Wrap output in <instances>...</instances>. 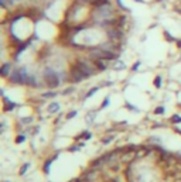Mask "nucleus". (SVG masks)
<instances>
[{"label":"nucleus","mask_w":181,"mask_h":182,"mask_svg":"<svg viewBox=\"0 0 181 182\" xmlns=\"http://www.w3.org/2000/svg\"><path fill=\"white\" fill-rule=\"evenodd\" d=\"M140 64H142V62H140V61H139V62H137V64H135V65H133V71H137V69H139V66H140Z\"/></svg>","instance_id":"nucleus-28"},{"label":"nucleus","mask_w":181,"mask_h":182,"mask_svg":"<svg viewBox=\"0 0 181 182\" xmlns=\"http://www.w3.org/2000/svg\"><path fill=\"white\" fill-rule=\"evenodd\" d=\"M99 90V86H95V88H92L90 90H88V93H87V96H85V99H88V97H90V96H94V93L95 92H98Z\"/></svg>","instance_id":"nucleus-16"},{"label":"nucleus","mask_w":181,"mask_h":182,"mask_svg":"<svg viewBox=\"0 0 181 182\" xmlns=\"http://www.w3.org/2000/svg\"><path fill=\"white\" fill-rule=\"evenodd\" d=\"M57 95H58V93L55 92V90H48V92H44V93H43L41 97H43V99H53V97H55Z\"/></svg>","instance_id":"nucleus-12"},{"label":"nucleus","mask_w":181,"mask_h":182,"mask_svg":"<svg viewBox=\"0 0 181 182\" xmlns=\"http://www.w3.org/2000/svg\"><path fill=\"white\" fill-rule=\"evenodd\" d=\"M170 121H171V123H181V116H178V114H174L173 117L170 119Z\"/></svg>","instance_id":"nucleus-18"},{"label":"nucleus","mask_w":181,"mask_h":182,"mask_svg":"<svg viewBox=\"0 0 181 182\" xmlns=\"http://www.w3.org/2000/svg\"><path fill=\"white\" fill-rule=\"evenodd\" d=\"M34 120V117H27V119H20V123L21 124H29L31 121Z\"/></svg>","instance_id":"nucleus-20"},{"label":"nucleus","mask_w":181,"mask_h":182,"mask_svg":"<svg viewBox=\"0 0 181 182\" xmlns=\"http://www.w3.org/2000/svg\"><path fill=\"white\" fill-rule=\"evenodd\" d=\"M108 37H109L111 41H119L123 38V32H122L120 29H118V27H113V29L108 30Z\"/></svg>","instance_id":"nucleus-6"},{"label":"nucleus","mask_w":181,"mask_h":182,"mask_svg":"<svg viewBox=\"0 0 181 182\" xmlns=\"http://www.w3.org/2000/svg\"><path fill=\"white\" fill-rule=\"evenodd\" d=\"M89 57L94 58L95 61H98V59L113 61L118 58V54H116L115 51H109V49H105V48H102V47H99V48L89 49Z\"/></svg>","instance_id":"nucleus-2"},{"label":"nucleus","mask_w":181,"mask_h":182,"mask_svg":"<svg viewBox=\"0 0 181 182\" xmlns=\"http://www.w3.org/2000/svg\"><path fill=\"white\" fill-rule=\"evenodd\" d=\"M75 90V88H72V86H71V88H67L65 90H64V92H62V95H64V96H67V95H70V93H72Z\"/></svg>","instance_id":"nucleus-24"},{"label":"nucleus","mask_w":181,"mask_h":182,"mask_svg":"<svg viewBox=\"0 0 181 182\" xmlns=\"http://www.w3.org/2000/svg\"><path fill=\"white\" fill-rule=\"evenodd\" d=\"M113 140V136H109V137H103L102 138V144H109Z\"/></svg>","instance_id":"nucleus-21"},{"label":"nucleus","mask_w":181,"mask_h":182,"mask_svg":"<svg viewBox=\"0 0 181 182\" xmlns=\"http://www.w3.org/2000/svg\"><path fill=\"white\" fill-rule=\"evenodd\" d=\"M60 109H61L60 103H58V102H53V103H50V105H48V107H47V112H48L50 114H55L57 112H60Z\"/></svg>","instance_id":"nucleus-8"},{"label":"nucleus","mask_w":181,"mask_h":182,"mask_svg":"<svg viewBox=\"0 0 181 182\" xmlns=\"http://www.w3.org/2000/svg\"><path fill=\"white\" fill-rule=\"evenodd\" d=\"M154 86L156 88H161V76H157L154 79Z\"/></svg>","instance_id":"nucleus-23"},{"label":"nucleus","mask_w":181,"mask_h":182,"mask_svg":"<svg viewBox=\"0 0 181 182\" xmlns=\"http://www.w3.org/2000/svg\"><path fill=\"white\" fill-rule=\"evenodd\" d=\"M57 157H58V154H55L53 158H50V160H47V161L44 162V168H43V170H44V174H45V175L50 174V168H51V164H53V161H54V160H55Z\"/></svg>","instance_id":"nucleus-11"},{"label":"nucleus","mask_w":181,"mask_h":182,"mask_svg":"<svg viewBox=\"0 0 181 182\" xmlns=\"http://www.w3.org/2000/svg\"><path fill=\"white\" fill-rule=\"evenodd\" d=\"M12 71H13V64L12 62H4L2 65V69H0V73L3 78H7L12 75Z\"/></svg>","instance_id":"nucleus-7"},{"label":"nucleus","mask_w":181,"mask_h":182,"mask_svg":"<svg viewBox=\"0 0 181 182\" xmlns=\"http://www.w3.org/2000/svg\"><path fill=\"white\" fill-rule=\"evenodd\" d=\"M29 168H30V164H29V162H26L24 165L20 168V175H26V172H27V170H29Z\"/></svg>","instance_id":"nucleus-17"},{"label":"nucleus","mask_w":181,"mask_h":182,"mask_svg":"<svg viewBox=\"0 0 181 182\" xmlns=\"http://www.w3.org/2000/svg\"><path fill=\"white\" fill-rule=\"evenodd\" d=\"M3 102H4V110H6V112H10V110L16 109L17 103H14V102H12V100H9V97L3 96Z\"/></svg>","instance_id":"nucleus-9"},{"label":"nucleus","mask_w":181,"mask_h":182,"mask_svg":"<svg viewBox=\"0 0 181 182\" xmlns=\"http://www.w3.org/2000/svg\"><path fill=\"white\" fill-rule=\"evenodd\" d=\"M81 148V146H74V147H70V151L71 153H75L77 150H79Z\"/></svg>","instance_id":"nucleus-27"},{"label":"nucleus","mask_w":181,"mask_h":182,"mask_svg":"<svg viewBox=\"0 0 181 182\" xmlns=\"http://www.w3.org/2000/svg\"><path fill=\"white\" fill-rule=\"evenodd\" d=\"M92 137V134L89 133V131H84L82 134H79L78 137H77V140H82V138H85V140H88V138Z\"/></svg>","instance_id":"nucleus-14"},{"label":"nucleus","mask_w":181,"mask_h":182,"mask_svg":"<svg viewBox=\"0 0 181 182\" xmlns=\"http://www.w3.org/2000/svg\"><path fill=\"white\" fill-rule=\"evenodd\" d=\"M43 76H44V82L45 85L48 86L50 89H54L60 86L61 83V78H60V72H57L54 68H45L44 72H43Z\"/></svg>","instance_id":"nucleus-1"},{"label":"nucleus","mask_w":181,"mask_h":182,"mask_svg":"<svg viewBox=\"0 0 181 182\" xmlns=\"http://www.w3.org/2000/svg\"><path fill=\"white\" fill-rule=\"evenodd\" d=\"M26 141V136L23 134V136H17V138H16V143L17 144H21V143H24Z\"/></svg>","instance_id":"nucleus-22"},{"label":"nucleus","mask_w":181,"mask_h":182,"mask_svg":"<svg viewBox=\"0 0 181 182\" xmlns=\"http://www.w3.org/2000/svg\"><path fill=\"white\" fill-rule=\"evenodd\" d=\"M112 66H113V69H123L125 64L123 62H120L119 59H116V61H113V65H112Z\"/></svg>","instance_id":"nucleus-13"},{"label":"nucleus","mask_w":181,"mask_h":182,"mask_svg":"<svg viewBox=\"0 0 181 182\" xmlns=\"http://www.w3.org/2000/svg\"><path fill=\"white\" fill-rule=\"evenodd\" d=\"M77 114H78V112H77V110H72V112H70V113L67 114V117H65V119H68V120H71V119H74L75 116H77Z\"/></svg>","instance_id":"nucleus-19"},{"label":"nucleus","mask_w":181,"mask_h":182,"mask_svg":"<svg viewBox=\"0 0 181 182\" xmlns=\"http://www.w3.org/2000/svg\"><path fill=\"white\" fill-rule=\"evenodd\" d=\"M77 66H78V68L81 69V71H82V72L85 73L88 78L99 72V69L96 68V65H95V64H90L88 59H79L78 62H77Z\"/></svg>","instance_id":"nucleus-4"},{"label":"nucleus","mask_w":181,"mask_h":182,"mask_svg":"<svg viewBox=\"0 0 181 182\" xmlns=\"http://www.w3.org/2000/svg\"><path fill=\"white\" fill-rule=\"evenodd\" d=\"M177 45H178V47H180V48H181V41H177Z\"/></svg>","instance_id":"nucleus-29"},{"label":"nucleus","mask_w":181,"mask_h":182,"mask_svg":"<svg viewBox=\"0 0 181 182\" xmlns=\"http://www.w3.org/2000/svg\"><path fill=\"white\" fill-rule=\"evenodd\" d=\"M70 76H71V81L72 82H81V81H84V79H87V75L81 71V69L75 65L74 68L71 69V72H70Z\"/></svg>","instance_id":"nucleus-5"},{"label":"nucleus","mask_w":181,"mask_h":182,"mask_svg":"<svg viewBox=\"0 0 181 182\" xmlns=\"http://www.w3.org/2000/svg\"><path fill=\"white\" fill-rule=\"evenodd\" d=\"M154 113H156V114H163V113H164V107H161V106H160V107H156Z\"/></svg>","instance_id":"nucleus-26"},{"label":"nucleus","mask_w":181,"mask_h":182,"mask_svg":"<svg viewBox=\"0 0 181 182\" xmlns=\"http://www.w3.org/2000/svg\"><path fill=\"white\" fill-rule=\"evenodd\" d=\"M109 102H111V99H109V97H106V99L103 100L102 106H101V109H106V107H108V105H109Z\"/></svg>","instance_id":"nucleus-25"},{"label":"nucleus","mask_w":181,"mask_h":182,"mask_svg":"<svg viewBox=\"0 0 181 182\" xmlns=\"http://www.w3.org/2000/svg\"><path fill=\"white\" fill-rule=\"evenodd\" d=\"M29 76H30V73L27 72V68L23 66V68H19V69H16V71H13L12 75L9 76V79H10V83H16V85H26Z\"/></svg>","instance_id":"nucleus-3"},{"label":"nucleus","mask_w":181,"mask_h":182,"mask_svg":"<svg viewBox=\"0 0 181 182\" xmlns=\"http://www.w3.org/2000/svg\"><path fill=\"white\" fill-rule=\"evenodd\" d=\"M108 62H109L108 59H98V61H95V65H96V68H98L99 71H105V69H108V66H109Z\"/></svg>","instance_id":"nucleus-10"},{"label":"nucleus","mask_w":181,"mask_h":182,"mask_svg":"<svg viewBox=\"0 0 181 182\" xmlns=\"http://www.w3.org/2000/svg\"><path fill=\"white\" fill-rule=\"evenodd\" d=\"M87 123L88 124H90V123H94V120H95V112H92V113H88L87 114Z\"/></svg>","instance_id":"nucleus-15"}]
</instances>
